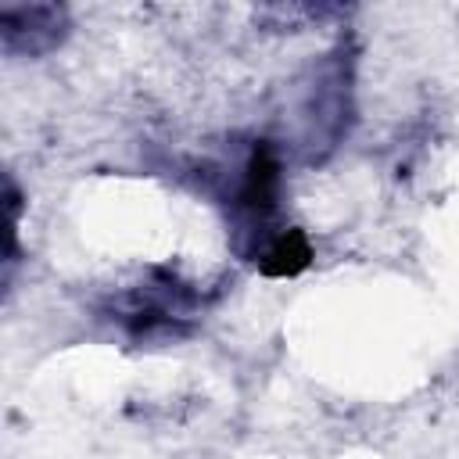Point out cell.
Listing matches in <instances>:
<instances>
[{"label":"cell","mask_w":459,"mask_h":459,"mask_svg":"<svg viewBox=\"0 0 459 459\" xmlns=\"http://www.w3.org/2000/svg\"><path fill=\"white\" fill-rule=\"evenodd\" d=\"M197 290L172 269H154L140 287H129L115 301V319L126 323V330L136 337L183 333L190 316L197 312Z\"/></svg>","instance_id":"cell-1"},{"label":"cell","mask_w":459,"mask_h":459,"mask_svg":"<svg viewBox=\"0 0 459 459\" xmlns=\"http://www.w3.org/2000/svg\"><path fill=\"white\" fill-rule=\"evenodd\" d=\"M276 197H280V158L269 140H258L244 158L240 183L233 194V208L251 233V255L262 247L265 237L276 233L269 230V219L276 215Z\"/></svg>","instance_id":"cell-2"},{"label":"cell","mask_w":459,"mask_h":459,"mask_svg":"<svg viewBox=\"0 0 459 459\" xmlns=\"http://www.w3.org/2000/svg\"><path fill=\"white\" fill-rule=\"evenodd\" d=\"M344 129H348V65L326 61L305 100L308 161H319L326 151H333Z\"/></svg>","instance_id":"cell-3"},{"label":"cell","mask_w":459,"mask_h":459,"mask_svg":"<svg viewBox=\"0 0 459 459\" xmlns=\"http://www.w3.org/2000/svg\"><path fill=\"white\" fill-rule=\"evenodd\" d=\"M68 32V11L57 4L0 7V36L7 54H43L57 47Z\"/></svg>","instance_id":"cell-4"},{"label":"cell","mask_w":459,"mask_h":459,"mask_svg":"<svg viewBox=\"0 0 459 459\" xmlns=\"http://www.w3.org/2000/svg\"><path fill=\"white\" fill-rule=\"evenodd\" d=\"M251 258L265 276H298L312 262V244L298 226H283L273 237H265Z\"/></svg>","instance_id":"cell-5"}]
</instances>
